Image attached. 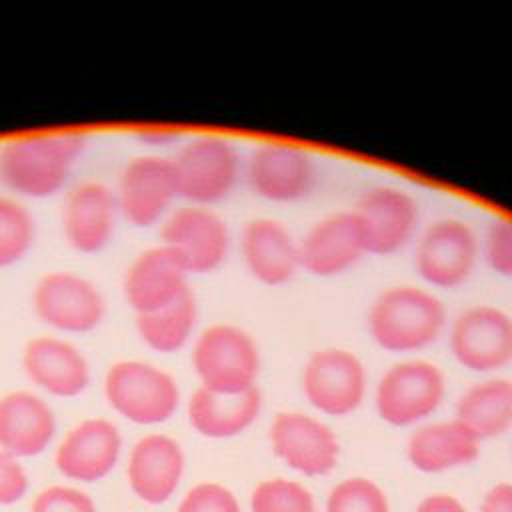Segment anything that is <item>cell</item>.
Here are the masks:
<instances>
[{"label": "cell", "mask_w": 512, "mask_h": 512, "mask_svg": "<svg viewBox=\"0 0 512 512\" xmlns=\"http://www.w3.org/2000/svg\"><path fill=\"white\" fill-rule=\"evenodd\" d=\"M86 146V134L76 130L8 138L0 144V184L18 200L52 198L68 184Z\"/></svg>", "instance_id": "6da1fadb"}, {"label": "cell", "mask_w": 512, "mask_h": 512, "mask_svg": "<svg viewBox=\"0 0 512 512\" xmlns=\"http://www.w3.org/2000/svg\"><path fill=\"white\" fill-rule=\"evenodd\" d=\"M366 328L372 342L394 354H410L432 346L448 328L444 302L428 288L394 284L370 304Z\"/></svg>", "instance_id": "7a4b0ae2"}, {"label": "cell", "mask_w": 512, "mask_h": 512, "mask_svg": "<svg viewBox=\"0 0 512 512\" xmlns=\"http://www.w3.org/2000/svg\"><path fill=\"white\" fill-rule=\"evenodd\" d=\"M190 360L200 386L218 394H240L254 388L260 372V350L254 336L230 322H216L200 330Z\"/></svg>", "instance_id": "3957f363"}, {"label": "cell", "mask_w": 512, "mask_h": 512, "mask_svg": "<svg viewBox=\"0 0 512 512\" xmlns=\"http://www.w3.org/2000/svg\"><path fill=\"white\" fill-rule=\"evenodd\" d=\"M172 158L178 198L212 208L226 200L242 174L236 144L224 136L202 134L180 144Z\"/></svg>", "instance_id": "277c9868"}, {"label": "cell", "mask_w": 512, "mask_h": 512, "mask_svg": "<svg viewBox=\"0 0 512 512\" xmlns=\"http://www.w3.org/2000/svg\"><path fill=\"white\" fill-rule=\"evenodd\" d=\"M104 396L114 412L134 424H162L180 404L172 374L146 360H118L104 374Z\"/></svg>", "instance_id": "5b68a950"}, {"label": "cell", "mask_w": 512, "mask_h": 512, "mask_svg": "<svg viewBox=\"0 0 512 512\" xmlns=\"http://www.w3.org/2000/svg\"><path fill=\"white\" fill-rule=\"evenodd\" d=\"M32 310L36 318L64 334H90L106 318V298L86 276L74 270H50L32 288Z\"/></svg>", "instance_id": "8992f818"}, {"label": "cell", "mask_w": 512, "mask_h": 512, "mask_svg": "<svg viewBox=\"0 0 512 512\" xmlns=\"http://www.w3.org/2000/svg\"><path fill=\"white\" fill-rule=\"evenodd\" d=\"M478 256L480 240L460 218H438L414 240V270L430 288H460L474 274Z\"/></svg>", "instance_id": "52a82bcc"}, {"label": "cell", "mask_w": 512, "mask_h": 512, "mask_svg": "<svg viewBox=\"0 0 512 512\" xmlns=\"http://www.w3.org/2000/svg\"><path fill=\"white\" fill-rule=\"evenodd\" d=\"M160 244L194 276L212 274L226 262L232 236L226 220L214 208L182 204L160 224Z\"/></svg>", "instance_id": "ba28073f"}, {"label": "cell", "mask_w": 512, "mask_h": 512, "mask_svg": "<svg viewBox=\"0 0 512 512\" xmlns=\"http://www.w3.org/2000/svg\"><path fill=\"white\" fill-rule=\"evenodd\" d=\"M114 194L120 216L134 228L162 224L178 200L172 158L162 154L132 156L120 170Z\"/></svg>", "instance_id": "9c48e42d"}, {"label": "cell", "mask_w": 512, "mask_h": 512, "mask_svg": "<svg viewBox=\"0 0 512 512\" xmlns=\"http://www.w3.org/2000/svg\"><path fill=\"white\" fill-rule=\"evenodd\" d=\"M444 372L428 360H402L390 366L376 388L378 416L392 426L416 424L442 404Z\"/></svg>", "instance_id": "30bf717a"}, {"label": "cell", "mask_w": 512, "mask_h": 512, "mask_svg": "<svg viewBox=\"0 0 512 512\" xmlns=\"http://www.w3.org/2000/svg\"><path fill=\"white\" fill-rule=\"evenodd\" d=\"M454 360L472 372H494L512 362V316L494 304L464 308L448 326Z\"/></svg>", "instance_id": "8fae6325"}, {"label": "cell", "mask_w": 512, "mask_h": 512, "mask_svg": "<svg viewBox=\"0 0 512 512\" xmlns=\"http://www.w3.org/2000/svg\"><path fill=\"white\" fill-rule=\"evenodd\" d=\"M318 180L314 156L294 144L264 142L248 158L246 182L250 190L274 204L300 202L312 194Z\"/></svg>", "instance_id": "7c38bea8"}, {"label": "cell", "mask_w": 512, "mask_h": 512, "mask_svg": "<svg viewBox=\"0 0 512 512\" xmlns=\"http://www.w3.org/2000/svg\"><path fill=\"white\" fill-rule=\"evenodd\" d=\"M352 212L360 222L368 254L394 256L418 236V202L396 186L380 184L364 190Z\"/></svg>", "instance_id": "4fadbf2b"}, {"label": "cell", "mask_w": 512, "mask_h": 512, "mask_svg": "<svg viewBox=\"0 0 512 512\" xmlns=\"http://www.w3.org/2000/svg\"><path fill=\"white\" fill-rule=\"evenodd\" d=\"M302 390L316 410L328 416H346L364 400L366 368L346 348H320L304 364Z\"/></svg>", "instance_id": "5bb4252c"}, {"label": "cell", "mask_w": 512, "mask_h": 512, "mask_svg": "<svg viewBox=\"0 0 512 512\" xmlns=\"http://www.w3.org/2000/svg\"><path fill=\"white\" fill-rule=\"evenodd\" d=\"M366 254V240L352 210L326 214L298 238L300 270L318 278L346 274Z\"/></svg>", "instance_id": "9a60e30c"}, {"label": "cell", "mask_w": 512, "mask_h": 512, "mask_svg": "<svg viewBox=\"0 0 512 512\" xmlns=\"http://www.w3.org/2000/svg\"><path fill=\"white\" fill-rule=\"evenodd\" d=\"M120 210L114 190L100 180L72 186L64 198L60 226L66 244L78 254H98L114 238Z\"/></svg>", "instance_id": "2e32d148"}, {"label": "cell", "mask_w": 512, "mask_h": 512, "mask_svg": "<svg viewBox=\"0 0 512 512\" xmlns=\"http://www.w3.org/2000/svg\"><path fill=\"white\" fill-rule=\"evenodd\" d=\"M22 370L28 380L56 398L80 396L90 386V362L70 340L40 334L22 348Z\"/></svg>", "instance_id": "e0dca14e"}, {"label": "cell", "mask_w": 512, "mask_h": 512, "mask_svg": "<svg viewBox=\"0 0 512 512\" xmlns=\"http://www.w3.org/2000/svg\"><path fill=\"white\" fill-rule=\"evenodd\" d=\"M272 452L306 476H324L338 464L334 432L304 412H278L270 426Z\"/></svg>", "instance_id": "ac0fdd59"}, {"label": "cell", "mask_w": 512, "mask_h": 512, "mask_svg": "<svg viewBox=\"0 0 512 512\" xmlns=\"http://www.w3.org/2000/svg\"><path fill=\"white\" fill-rule=\"evenodd\" d=\"M238 248L246 272L264 286H284L300 272L298 240L276 218L248 220L240 230Z\"/></svg>", "instance_id": "d6986e66"}, {"label": "cell", "mask_w": 512, "mask_h": 512, "mask_svg": "<svg viewBox=\"0 0 512 512\" xmlns=\"http://www.w3.org/2000/svg\"><path fill=\"white\" fill-rule=\"evenodd\" d=\"M122 454V434L108 418H86L60 440L54 464L70 480L98 482L112 472Z\"/></svg>", "instance_id": "ffe728a7"}, {"label": "cell", "mask_w": 512, "mask_h": 512, "mask_svg": "<svg viewBox=\"0 0 512 512\" xmlns=\"http://www.w3.org/2000/svg\"><path fill=\"white\" fill-rule=\"evenodd\" d=\"M190 274L162 244L136 254L122 278V294L134 316L158 310L190 288Z\"/></svg>", "instance_id": "44dd1931"}, {"label": "cell", "mask_w": 512, "mask_h": 512, "mask_svg": "<svg viewBox=\"0 0 512 512\" xmlns=\"http://www.w3.org/2000/svg\"><path fill=\"white\" fill-rule=\"evenodd\" d=\"M184 474L182 446L166 434H146L130 448L126 476L132 492L148 502H166Z\"/></svg>", "instance_id": "7402d4cb"}, {"label": "cell", "mask_w": 512, "mask_h": 512, "mask_svg": "<svg viewBox=\"0 0 512 512\" xmlns=\"http://www.w3.org/2000/svg\"><path fill=\"white\" fill-rule=\"evenodd\" d=\"M56 434V414L38 394L14 390L0 398V450L14 458L42 454Z\"/></svg>", "instance_id": "603a6c76"}, {"label": "cell", "mask_w": 512, "mask_h": 512, "mask_svg": "<svg viewBox=\"0 0 512 512\" xmlns=\"http://www.w3.org/2000/svg\"><path fill=\"white\" fill-rule=\"evenodd\" d=\"M258 386L240 394H218L198 388L188 400L190 426L208 438H230L244 432L260 414Z\"/></svg>", "instance_id": "cb8c5ba5"}, {"label": "cell", "mask_w": 512, "mask_h": 512, "mask_svg": "<svg viewBox=\"0 0 512 512\" xmlns=\"http://www.w3.org/2000/svg\"><path fill=\"white\" fill-rule=\"evenodd\" d=\"M480 454V440L460 420L420 426L408 442V458L422 472H442L470 464Z\"/></svg>", "instance_id": "d4e9b609"}, {"label": "cell", "mask_w": 512, "mask_h": 512, "mask_svg": "<svg viewBox=\"0 0 512 512\" xmlns=\"http://www.w3.org/2000/svg\"><path fill=\"white\" fill-rule=\"evenodd\" d=\"M198 302L192 290L176 298L174 302L134 316V328L138 338L154 352L174 354L180 352L192 336H196L198 326Z\"/></svg>", "instance_id": "484cf974"}, {"label": "cell", "mask_w": 512, "mask_h": 512, "mask_svg": "<svg viewBox=\"0 0 512 512\" xmlns=\"http://www.w3.org/2000/svg\"><path fill=\"white\" fill-rule=\"evenodd\" d=\"M456 420L478 440L504 434L512 426V380L492 378L468 388L458 400Z\"/></svg>", "instance_id": "4316f807"}, {"label": "cell", "mask_w": 512, "mask_h": 512, "mask_svg": "<svg viewBox=\"0 0 512 512\" xmlns=\"http://www.w3.org/2000/svg\"><path fill=\"white\" fill-rule=\"evenodd\" d=\"M36 242V218L26 204L0 194V270L22 262Z\"/></svg>", "instance_id": "83f0119b"}, {"label": "cell", "mask_w": 512, "mask_h": 512, "mask_svg": "<svg viewBox=\"0 0 512 512\" xmlns=\"http://www.w3.org/2000/svg\"><path fill=\"white\" fill-rule=\"evenodd\" d=\"M252 512H314V500L302 484L272 478L256 486Z\"/></svg>", "instance_id": "f1b7e54d"}, {"label": "cell", "mask_w": 512, "mask_h": 512, "mask_svg": "<svg viewBox=\"0 0 512 512\" xmlns=\"http://www.w3.org/2000/svg\"><path fill=\"white\" fill-rule=\"evenodd\" d=\"M326 512H388V502L374 482L348 478L330 492Z\"/></svg>", "instance_id": "f546056e"}, {"label": "cell", "mask_w": 512, "mask_h": 512, "mask_svg": "<svg viewBox=\"0 0 512 512\" xmlns=\"http://www.w3.org/2000/svg\"><path fill=\"white\" fill-rule=\"evenodd\" d=\"M484 258L498 276L512 278V218L502 216L488 226Z\"/></svg>", "instance_id": "4dcf8cb0"}, {"label": "cell", "mask_w": 512, "mask_h": 512, "mask_svg": "<svg viewBox=\"0 0 512 512\" xmlns=\"http://www.w3.org/2000/svg\"><path fill=\"white\" fill-rule=\"evenodd\" d=\"M30 512H96L94 500L70 486H50L36 494Z\"/></svg>", "instance_id": "1f68e13d"}, {"label": "cell", "mask_w": 512, "mask_h": 512, "mask_svg": "<svg viewBox=\"0 0 512 512\" xmlns=\"http://www.w3.org/2000/svg\"><path fill=\"white\" fill-rule=\"evenodd\" d=\"M178 512H240V506L230 490L220 484L204 482L188 490Z\"/></svg>", "instance_id": "d6a6232c"}, {"label": "cell", "mask_w": 512, "mask_h": 512, "mask_svg": "<svg viewBox=\"0 0 512 512\" xmlns=\"http://www.w3.org/2000/svg\"><path fill=\"white\" fill-rule=\"evenodd\" d=\"M28 490V476L18 458L0 450V504L18 502Z\"/></svg>", "instance_id": "836d02e7"}, {"label": "cell", "mask_w": 512, "mask_h": 512, "mask_svg": "<svg viewBox=\"0 0 512 512\" xmlns=\"http://www.w3.org/2000/svg\"><path fill=\"white\" fill-rule=\"evenodd\" d=\"M480 512H512V484L494 486L486 494Z\"/></svg>", "instance_id": "e575fe53"}, {"label": "cell", "mask_w": 512, "mask_h": 512, "mask_svg": "<svg viewBox=\"0 0 512 512\" xmlns=\"http://www.w3.org/2000/svg\"><path fill=\"white\" fill-rule=\"evenodd\" d=\"M416 512H466V510L456 498L448 494H434L422 500Z\"/></svg>", "instance_id": "d590c367"}, {"label": "cell", "mask_w": 512, "mask_h": 512, "mask_svg": "<svg viewBox=\"0 0 512 512\" xmlns=\"http://www.w3.org/2000/svg\"><path fill=\"white\" fill-rule=\"evenodd\" d=\"M140 138L144 142L152 144V146H166V144H170L176 138V134L166 132V130H160V132L158 130H146V132L140 134Z\"/></svg>", "instance_id": "8d00e7d4"}]
</instances>
